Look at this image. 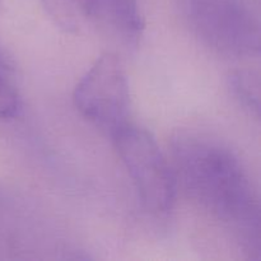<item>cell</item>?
Returning a JSON list of instances; mask_svg holds the SVG:
<instances>
[{
  "label": "cell",
  "instance_id": "obj_3",
  "mask_svg": "<svg viewBox=\"0 0 261 261\" xmlns=\"http://www.w3.org/2000/svg\"><path fill=\"white\" fill-rule=\"evenodd\" d=\"M194 32L229 55H252L260 47L256 18L242 0H182Z\"/></svg>",
  "mask_w": 261,
  "mask_h": 261
},
{
  "label": "cell",
  "instance_id": "obj_6",
  "mask_svg": "<svg viewBox=\"0 0 261 261\" xmlns=\"http://www.w3.org/2000/svg\"><path fill=\"white\" fill-rule=\"evenodd\" d=\"M234 96L256 117L260 115V75L257 71L237 70L229 78Z\"/></svg>",
  "mask_w": 261,
  "mask_h": 261
},
{
  "label": "cell",
  "instance_id": "obj_1",
  "mask_svg": "<svg viewBox=\"0 0 261 261\" xmlns=\"http://www.w3.org/2000/svg\"><path fill=\"white\" fill-rule=\"evenodd\" d=\"M177 181L203 209L228 227L247 247L260 252V203L236 153L211 135L181 132L172 140Z\"/></svg>",
  "mask_w": 261,
  "mask_h": 261
},
{
  "label": "cell",
  "instance_id": "obj_7",
  "mask_svg": "<svg viewBox=\"0 0 261 261\" xmlns=\"http://www.w3.org/2000/svg\"><path fill=\"white\" fill-rule=\"evenodd\" d=\"M22 110V101L13 84L0 71V119H13Z\"/></svg>",
  "mask_w": 261,
  "mask_h": 261
},
{
  "label": "cell",
  "instance_id": "obj_4",
  "mask_svg": "<svg viewBox=\"0 0 261 261\" xmlns=\"http://www.w3.org/2000/svg\"><path fill=\"white\" fill-rule=\"evenodd\" d=\"M73 99L87 120L111 135L126 125L130 93L120 59L112 53L99 56L76 84Z\"/></svg>",
  "mask_w": 261,
  "mask_h": 261
},
{
  "label": "cell",
  "instance_id": "obj_5",
  "mask_svg": "<svg viewBox=\"0 0 261 261\" xmlns=\"http://www.w3.org/2000/svg\"><path fill=\"white\" fill-rule=\"evenodd\" d=\"M86 13L101 27L135 45L144 28L137 0H82Z\"/></svg>",
  "mask_w": 261,
  "mask_h": 261
},
{
  "label": "cell",
  "instance_id": "obj_2",
  "mask_svg": "<svg viewBox=\"0 0 261 261\" xmlns=\"http://www.w3.org/2000/svg\"><path fill=\"white\" fill-rule=\"evenodd\" d=\"M112 138L143 205L152 213H167L175 203L177 177L152 134L126 124Z\"/></svg>",
  "mask_w": 261,
  "mask_h": 261
}]
</instances>
